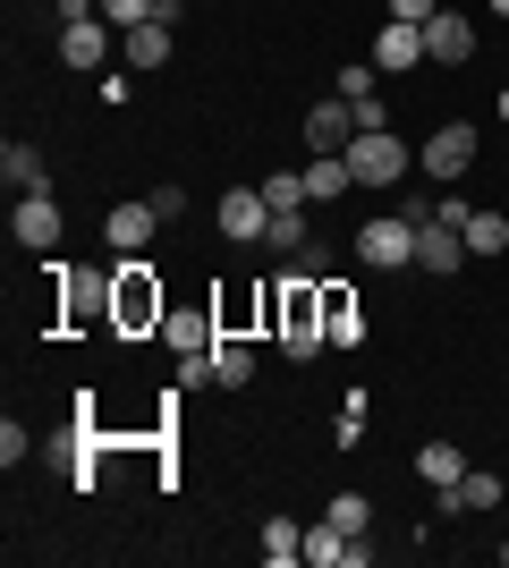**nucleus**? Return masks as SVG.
<instances>
[{"instance_id":"nucleus-1","label":"nucleus","mask_w":509,"mask_h":568,"mask_svg":"<svg viewBox=\"0 0 509 568\" xmlns=\"http://www.w3.org/2000/svg\"><path fill=\"white\" fill-rule=\"evenodd\" d=\"M162 272H153L145 255H120V272H111V323L120 332H162Z\"/></svg>"},{"instance_id":"nucleus-2","label":"nucleus","mask_w":509,"mask_h":568,"mask_svg":"<svg viewBox=\"0 0 509 568\" xmlns=\"http://www.w3.org/2000/svg\"><path fill=\"white\" fill-rule=\"evenodd\" d=\"M348 170H357V187H399L416 170V153L390 128H374V136H348Z\"/></svg>"},{"instance_id":"nucleus-3","label":"nucleus","mask_w":509,"mask_h":568,"mask_svg":"<svg viewBox=\"0 0 509 568\" xmlns=\"http://www.w3.org/2000/svg\"><path fill=\"white\" fill-rule=\"evenodd\" d=\"M357 255L374 263V272H408L416 263V213H374L357 230Z\"/></svg>"},{"instance_id":"nucleus-4","label":"nucleus","mask_w":509,"mask_h":568,"mask_svg":"<svg viewBox=\"0 0 509 568\" xmlns=\"http://www.w3.org/2000/svg\"><path fill=\"white\" fill-rule=\"evenodd\" d=\"M467 170H476V128H467V119L434 128V136H425V179H434V187H459Z\"/></svg>"},{"instance_id":"nucleus-5","label":"nucleus","mask_w":509,"mask_h":568,"mask_svg":"<svg viewBox=\"0 0 509 568\" xmlns=\"http://www.w3.org/2000/svg\"><path fill=\"white\" fill-rule=\"evenodd\" d=\"M60 230H69V221H60L51 187H26L18 204H9V237H18V246H34V255H51V246H60Z\"/></svg>"},{"instance_id":"nucleus-6","label":"nucleus","mask_w":509,"mask_h":568,"mask_svg":"<svg viewBox=\"0 0 509 568\" xmlns=\"http://www.w3.org/2000/svg\"><path fill=\"white\" fill-rule=\"evenodd\" d=\"M425 60H434V69L476 60V18H467V9H434V18H425Z\"/></svg>"},{"instance_id":"nucleus-7","label":"nucleus","mask_w":509,"mask_h":568,"mask_svg":"<svg viewBox=\"0 0 509 568\" xmlns=\"http://www.w3.org/2000/svg\"><path fill=\"white\" fill-rule=\"evenodd\" d=\"M416 272H434V281H450V272H467V237L450 230V221H416Z\"/></svg>"},{"instance_id":"nucleus-8","label":"nucleus","mask_w":509,"mask_h":568,"mask_svg":"<svg viewBox=\"0 0 509 568\" xmlns=\"http://www.w3.org/2000/svg\"><path fill=\"white\" fill-rule=\"evenodd\" d=\"M120 43V26L111 18H85V26H60V69H102Z\"/></svg>"},{"instance_id":"nucleus-9","label":"nucleus","mask_w":509,"mask_h":568,"mask_svg":"<svg viewBox=\"0 0 509 568\" xmlns=\"http://www.w3.org/2000/svg\"><path fill=\"white\" fill-rule=\"evenodd\" d=\"M264 221H272L264 187H230V195H221V237H238V246H264Z\"/></svg>"},{"instance_id":"nucleus-10","label":"nucleus","mask_w":509,"mask_h":568,"mask_svg":"<svg viewBox=\"0 0 509 568\" xmlns=\"http://www.w3.org/2000/svg\"><path fill=\"white\" fill-rule=\"evenodd\" d=\"M323 339H332V348H365V306H357V288L323 281Z\"/></svg>"},{"instance_id":"nucleus-11","label":"nucleus","mask_w":509,"mask_h":568,"mask_svg":"<svg viewBox=\"0 0 509 568\" xmlns=\"http://www.w3.org/2000/svg\"><path fill=\"white\" fill-rule=\"evenodd\" d=\"M306 560L315 568H365L374 551H365V535H348V526L323 518V526H306Z\"/></svg>"},{"instance_id":"nucleus-12","label":"nucleus","mask_w":509,"mask_h":568,"mask_svg":"<svg viewBox=\"0 0 509 568\" xmlns=\"http://www.w3.org/2000/svg\"><path fill=\"white\" fill-rule=\"evenodd\" d=\"M348 136H357V111H348L339 94L306 111V153H348Z\"/></svg>"},{"instance_id":"nucleus-13","label":"nucleus","mask_w":509,"mask_h":568,"mask_svg":"<svg viewBox=\"0 0 509 568\" xmlns=\"http://www.w3.org/2000/svg\"><path fill=\"white\" fill-rule=\"evenodd\" d=\"M374 69H425V26H399L383 18V34H374V51H365Z\"/></svg>"},{"instance_id":"nucleus-14","label":"nucleus","mask_w":509,"mask_h":568,"mask_svg":"<svg viewBox=\"0 0 509 568\" xmlns=\"http://www.w3.org/2000/svg\"><path fill=\"white\" fill-rule=\"evenodd\" d=\"M162 230V213H153V204H120V213L102 221V237H111V246H120V255H145V237Z\"/></svg>"},{"instance_id":"nucleus-15","label":"nucleus","mask_w":509,"mask_h":568,"mask_svg":"<svg viewBox=\"0 0 509 568\" xmlns=\"http://www.w3.org/2000/svg\"><path fill=\"white\" fill-rule=\"evenodd\" d=\"M213 382L221 390H246V382H255V348H246L238 332H213Z\"/></svg>"},{"instance_id":"nucleus-16","label":"nucleus","mask_w":509,"mask_h":568,"mask_svg":"<svg viewBox=\"0 0 509 568\" xmlns=\"http://www.w3.org/2000/svg\"><path fill=\"white\" fill-rule=\"evenodd\" d=\"M120 51H128V69H170V26H162V18L128 26V34H120Z\"/></svg>"},{"instance_id":"nucleus-17","label":"nucleus","mask_w":509,"mask_h":568,"mask_svg":"<svg viewBox=\"0 0 509 568\" xmlns=\"http://www.w3.org/2000/svg\"><path fill=\"white\" fill-rule=\"evenodd\" d=\"M348 187H357V170H348V153H315V162H306V195H315V204H339Z\"/></svg>"},{"instance_id":"nucleus-18","label":"nucleus","mask_w":509,"mask_h":568,"mask_svg":"<svg viewBox=\"0 0 509 568\" xmlns=\"http://www.w3.org/2000/svg\"><path fill=\"white\" fill-rule=\"evenodd\" d=\"M416 475H425L434 493H450V484H467V450L459 442H425V450H416Z\"/></svg>"},{"instance_id":"nucleus-19","label":"nucleus","mask_w":509,"mask_h":568,"mask_svg":"<svg viewBox=\"0 0 509 568\" xmlns=\"http://www.w3.org/2000/svg\"><path fill=\"white\" fill-rule=\"evenodd\" d=\"M111 306V288L102 281H85V272H69V263H60V314H69V323H85V314H102Z\"/></svg>"},{"instance_id":"nucleus-20","label":"nucleus","mask_w":509,"mask_h":568,"mask_svg":"<svg viewBox=\"0 0 509 568\" xmlns=\"http://www.w3.org/2000/svg\"><path fill=\"white\" fill-rule=\"evenodd\" d=\"M0 179H9V187H51V170H43V153H34V144L26 136H9V153H0Z\"/></svg>"},{"instance_id":"nucleus-21","label":"nucleus","mask_w":509,"mask_h":568,"mask_svg":"<svg viewBox=\"0 0 509 568\" xmlns=\"http://www.w3.org/2000/svg\"><path fill=\"white\" fill-rule=\"evenodd\" d=\"M459 237H467V255H501V246H509V213H485V204H476Z\"/></svg>"},{"instance_id":"nucleus-22","label":"nucleus","mask_w":509,"mask_h":568,"mask_svg":"<svg viewBox=\"0 0 509 568\" xmlns=\"http://www.w3.org/2000/svg\"><path fill=\"white\" fill-rule=\"evenodd\" d=\"M264 560H272V568L306 560V526H297V518H264Z\"/></svg>"},{"instance_id":"nucleus-23","label":"nucleus","mask_w":509,"mask_h":568,"mask_svg":"<svg viewBox=\"0 0 509 568\" xmlns=\"http://www.w3.org/2000/svg\"><path fill=\"white\" fill-rule=\"evenodd\" d=\"M162 339L179 356H195V348H213V323H204V314H162Z\"/></svg>"},{"instance_id":"nucleus-24","label":"nucleus","mask_w":509,"mask_h":568,"mask_svg":"<svg viewBox=\"0 0 509 568\" xmlns=\"http://www.w3.org/2000/svg\"><path fill=\"white\" fill-rule=\"evenodd\" d=\"M476 509H501V475L492 467H467V484H459V518H476Z\"/></svg>"},{"instance_id":"nucleus-25","label":"nucleus","mask_w":509,"mask_h":568,"mask_svg":"<svg viewBox=\"0 0 509 568\" xmlns=\"http://www.w3.org/2000/svg\"><path fill=\"white\" fill-rule=\"evenodd\" d=\"M264 204H272V213H297V204H315V195H306V170H272V179H264Z\"/></svg>"},{"instance_id":"nucleus-26","label":"nucleus","mask_w":509,"mask_h":568,"mask_svg":"<svg viewBox=\"0 0 509 568\" xmlns=\"http://www.w3.org/2000/svg\"><path fill=\"white\" fill-rule=\"evenodd\" d=\"M264 246H272V255H297V246H306V204H297V213H272L264 221Z\"/></svg>"},{"instance_id":"nucleus-27","label":"nucleus","mask_w":509,"mask_h":568,"mask_svg":"<svg viewBox=\"0 0 509 568\" xmlns=\"http://www.w3.org/2000/svg\"><path fill=\"white\" fill-rule=\"evenodd\" d=\"M365 425H374V399H365V390H348V399H339V442H365Z\"/></svg>"},{"instance_id":"nucleus-28","label":"nucleus","mask_w":509,"mask_h":568,"mask_svg":"<svg viewBox=\"0 0 509 568\" xmlns=\"http://www.w3.org/2000/svg\"><path fill=\"white\" fill-rule=\"evenodd\" d=\"M332 526H348V535H365L374 526V509H365V493H332V509H323Z\"/></svg>"},{"instance_id":"nucleus-29","label":"nucleus","mask_w":509,"mask_h":568,"mask_svg":"<svg viewBox=\"0 0 509 568\" xmlns=\"http://www.w3.org/2000/svg\"><path fill=\"white\" fill-rule=\"evenodd\" d=\"M153 9H162V0H102V18L120 26V34H128V26H145V18H153Z\"/></svg>"},{"instance_id":"nucleus-30","label":"nucleus","mask_w":509,"mask_h":568,"mask_svg":"<svg viewBox=\"0 0 509 568\" xmlns=\"http://www.w3.org/2000/svg\"><path fill=\"white\" fill-rule=\"evenodd\" d=\"M374 77H383L374 60H357V69H339V102H365V94H374Z\"/></svg>"},{"instance_id":"nucleus-31","label":"nucleus","mask_w":509,"mask_h":568,"mask_svg":"<svg viewBox=\"0 0 509 568\" xmlns=\"http://www.w3.org/2000/svg\"><path fill=\"white\" fill-rule=\"evenodd\" d=\"M297 281H332V246L306 237V246H297Z\"/></svg>"},{"instance_id":"nucleus-32","label":"nucleus","mask_w":509,"mask_h":568,"mask_svg":"<svg viewBox=\"0 0 509 568\" xmlns=\"http://www.w3.org/2000/svg\"><path fill=\"white\" fill-rule=\"evenodd\" d=\"M441 0H383V18H399V26H425Z\"/></svg>"},{"instance_id":"nucleus-33","label":"nucleus","mask_w":509,"mask_h":568,"mask_svg":"<svg viewBox=\"0 0 509 568\" xmlns=\"http://www.w3.org/2000/svg\"><path fill=\"white\" fill-rule=\"evenodd\" d=\"M26 450H34V442H26V425H18V416H9V425H0V467H18Z\"/></svg>"},{"instance_id":"nucleus-34","label":"nucleus","mask_w":509,"mask_h":568,"mask_svg":"<svg viewBox=\"0 0 509 568\" xmlns=\"http://www.w3.org/2000/svg\"><path fill=\"white\" fill-rule=\"evenodd\" d=\"M357 111V136H374V128H390V111H383V94H365V102H348Z\"/></svg>"},{"instance_id":"nucleus-35","label":"nucleus","mask_w":509,"mask_h":568,"mask_svg":"<svg viewBox=\"0 0 509 568\" xmlns=\"http://www.w3.org/2000/svg\"><path fill=\"white\" fill-rule=\"evenodd\" d=\"M492 18H509V0H492Z\"/></svg>"},{"instance_id":"nucleus-36","label":"nucleus","mask_w":509,"mask_h":568,"mask_svg":"<svg viewBox=\"0 0 509 568\" xmlns=\"http://www.w3.org/2000/svg\"><path fill=\"white\" fill-rule=\"evenodd\" d=\"M501 119H509V85H501Z\"/></svg>"},{"instance_id":"nucleus-37","label":"nucleus","mask_w":509,"mask_h":568,"mask_svg":"<svg viewBox=\"0 0 509 568\" xmlns=\"http://www.w3.org/2000/svg\"><path fill=\"white\" fill-rule=\"evenodd\" d=\"M501 568H509V544H501Z\"/></svg>"}]
</instances>
